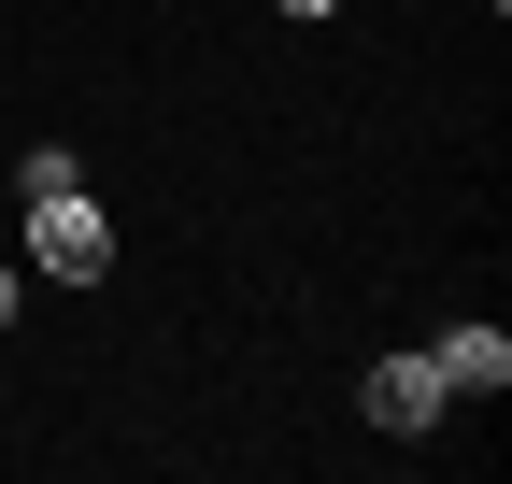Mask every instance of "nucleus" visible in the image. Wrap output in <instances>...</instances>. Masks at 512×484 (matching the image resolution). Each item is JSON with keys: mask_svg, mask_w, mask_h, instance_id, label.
I'll return each mask as SVG.
<instances>
[{"mask_svg": "<svg viewBox=\"0 0 512 484\" xmlns=\"http://www.w3.org/2000/svg\"><path fill=\"white\" fill-rule=\"evenodd\" d=\"M29 271H43V285H100V271H114V214H100L86 186H43V200H29Z\"/></svg>", "mask_w": 512, "mask_h": 484, "instance_id": "obj_1", "label": "nucleus"}, {"mask_svg": "<svg viewBox=\"0 0 512 484\" xmlns=\"http://www.w3.org/2000/svg\"><path fill=\"white\" fill-rule=\"evenodd\" d=\"M356 399H370V428H384V442H427L441 413H456V385H441V356H427V342L370 356V371H356Z\"/></svg>", "mask_w": 512, "mask_h": 484, "instance_id": "obj_2", "label": "nucleus"}, {"mask_svg": "<svg viewBox=\"0 0 512 484\" xmlns=\"http://www.w3.org/2000/svg\"><path fill=\"white\" fill-rule=\"evenodd\" d=\"M427 356H441V385H456V399H498V385H512V328H441Z\"/></svg>", "mask_w": 512, "mask_h": 484, "instance_id": "obj_3", "label": "nucleus"}, {"mask_svg": "<svg viewBox=\"0 0 512 484\" xmlns=\"http://www.w3.org/2000/svg\"><path fill=\"white\" fill-rule=\"evenodd\" d=\"M43 186H86V157H72V143H29V157H15V200H43Z\"/></svg>", "mask_w": 512, "mask_h": 484, "instance_id": "obj_4", "label": "nucleus"}, {"mask_svg": "<svg viewBox=\"0 0 512 484\" xmlns=\"http://www.w3.org/2000/svg\"><path fill=\"white\" fill-rule=\"evenodd\" d=\"M15 299H29V271H15V257H0V328H15Z\"/></svg>", "mask_w": 512, "mask_h": 484, "instance_id": "obj_5", "label": "nucleus"}, {"mask_svg": "<svg viewBox=\"0 0 512 484\" xmlns=\"http://www.w3.org/2000/svg\"><path fill=\"white\" fill-rule=\"evenodd\" d=\"M271 15H299V29H313V15H342V0H271Z\"/></svg>", "mask_w": 512, "mask_h": 484, "instance_id": "obj_6", "label": "nucleus"}]
</instances>
